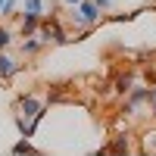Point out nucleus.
<instances>
[{
  "mask_svg": "<svg viewBox=\"0 0 156 156\" xmlns=\"http://www.w3.org/2000/svg\"><path fill=\"white\" fill-rule=\"evenodd\" d=\"M37 37L44 41V47H66V44H72V34H69V28L62 25V19L56 12H44L41 16Z\"/></svg>",
  "mask_w": 156,
  "mask_h": 156,
  "instance_id": "obj_1",
  "label": "nucleus"
},
{
  "mask_svg": "<svg viewBox=\"0 0 156 156\" xmlns=\"http://www.w3.org/2000/svg\"><path fill=\"white\" fill-rule=\"evenodd\" d=\"M103 19H106V16H103V9L94 3V0H81V3L69 6V12H66V22L75 25L78 31H81V28H97Z\"/></svg>",
  "mask_w": 156,
  "mask_h": 156,
  "instance_id": "obj_2",
  "label": "nucleus"
},
{
  "mask_svg": "<svg viewBox=\"0 0 156 156\" xmlns=\"http://www.w3.org/2000/svg\"><path fill=\"white\" fill-rule=\"evenodd\" d=\"M44 109H50L47 103H44V97L31 94V90H25V94H19L16 100H12V115H25V119H31V115L44 112Z\"/></svg>",
  "mask_w": 156,
  "mask_h": 156,
  "instance_id": "obj_3",
  "label": "nucleus"
},
{
  "mask_svg": "<svg viewBox=\"0 0 156 156\" xmlns=\"http://www.w3.org/2000/svg\"><path fill=\"white\" fill-rule=\"evenodd\" d=\"M97 153H115V156H125V153H137V140L134 131H115L106 144H103Z\"/></svg>",
  "mask_w": 156,
  "mask_h": 156,
  "instance_id": "obj_4",
  "label": "nucleus"
},
{
  "mask_svg": "<svg viewBox=\"0 0 156 156\" xmlns=\"http://www.w3.org/2000/svg\"><path fill=\"white\" fill-rule=\"evenodd\" d=\"M19 72H25V62H16L6 50H0V84H9Z\"/></svg>",
  "mask_w": 156,
  "mask_h": 156,
  "instance_id": "obj_5",
  "label": "nucleus"
},
{
  "mask_svg": "<svg viewBox=\"0 0 156 156\" xmlns=\"http://www.w3.org/2000/svg\"><path fill=\"white\" fill-rule=\"evenodd\" d=\"M134 81H137V72H131V69H125V72H119V75L112 78V84H109V94L122 100V97L128 94V90H131V84H134Z\"/></svg>",
  "mask_w": 156,
  "mask_h": 156,
  "instance_id": "obj_6",
  "label": "nucleus"
},
{
  "mask_svg": "<svg viewBox=\"0 0 156 156\" xmlns=\"http://www.w3.org/2000/svg\"><path fill=\"white\" fill-rule=\"evenodd\" d=\"M134 140H137V153H144V156H156V125L140 128V131L134 134Z\"/></svg>",
  "mask_w": 156,
  "mask_h": 156,
  "instance_id": "obj_7",
  "label": "nucleus"
},
{
  "mask_svg": "<svg viewBox=\"0 0 156 156\" xmlns=\"http://www.w3.org/2000/svg\"><path fill=\"white\" fill-rule=\"evenodd\" d=\"M37 28H41V16L37 12H19V25H16V34L19 37H31V34H37Z\"/></svg>",
  "mask_w": 156,
  "mask_h": 156,
  "instance_id": "obj_8",
  "label": "nucleus"
},
{
  "mask_svg": "<svg viewBox=\"0 0 156 156\" xmlns=\"http://www.w3.org/2000/svg\"><path fill=\"white\" fill-rule=\"evenodd\" d=\"M125 100H128V103H134L137 109H140V106H147V100H150V84L137 78V81L131 84V90L125 94Z\"/></svg>",
  "mask_w": 156,
  "mask_h": 156,
  "instance_id": "obj_9",
  "label": "nucleus"
},
{
  "mask_svg": "<svg viewBox=\"0 0 156 156\" xmlns=\"http://www.w3.org/2000/svg\"><path fill=\"white\" fill-rule=\"evenodd\" d=\"M9 153H12V156H41L44 150H41V147H34V144H31V137H19L16 144L9 147Z\"/></svg>",
  "mask_w": 156,
  "mask_h": 156,
  "instance_id": "obj_10",
  "label": "nucleus"
},
{
  "mask_svg": "<svg viewBox=\"0 0 156 156\" xmlns=\"http://www.w3.org/2000/svg\"><path fill=\"white\" fill-rule=\"evenodd\" d=\"M41 50H44V41H41L37 34L22 37V44H19V53H22V56H28V59H34L37 53H41Z\"/></svg>",
  "mask_w": 156,
  "mask_h": 156,
  "instance_id": "obj_11",
  "label": "nucleus"
},
{
  "mask_svg": "<svg viewBox=\"0 0 156 156\" xmlns=\"http://www.w3.org/2000/svg\"><path fill=\"white\" fill-rule=\"evenodd\" d=\"M22 9V0H3V6H0V19H16Z\"/></svg>",
  "mask_w": 156,
  "mask_h": 156,
  "instance_id": "obj_12",
  "label": "nucleus"
},
{
  "mask_svg": "<svg viewBox=\"0 0 156 156\" xmlns=\"http://www.w3.org/2000/svg\"><path fill=\"white\" fill-rule=\"evenodd\" d=\"M22 9H25V12H37V16H44V12H47V0H22Z\"/></svg>",
  "mask_w": 156,
  "mask_h": 156,
  "instance_id": "obj_13",
  "label": "nucleus"
},
{
  "mask_svg": "<svg viewBox=\"0 0 156 156\" xmlns=\"http://www.w3.org/2000/svg\"><path fill=\"white\" fill-rule=\"evenodd\" d=\"M12 37H16V31H12L9 25H6V22H0V50H9Z\"/></svg>",
  "mask_w": 156,
  "mask_h": 156,
  "instance_id": "obj_14",
  "label": "nucleus"
},
{
  "mask_svg": "<svg viewBox=\"0 0 156 156\" xmlns=\"http://www.w3.org/2000/svg\"><path fill=\"white\" fill-rule=\"evenodd\" d=\"M147 109H150V122L156 125V84H150V100H147Z\"/></svg>",
  "mask_w": 156,
  "mask_h": 156,
  "instance_id": "obj_15",
  "label": "nucleus"
},
{
  "mask_svg": "<svg viewBox=\"0 0 156 156\" xmlns=\"http://www.w3.org/2000/svg\"><path fill=\"white\" fill-rule=\"evenodd\" d=\"M112 22H131L134 16H131V12H115V16H109Z\"/></svg>",
  "mask_w": 156,
  "mask_h": 156,
  "instance_id": "obj_16",
  "label": "nucleus"
},
{
  "mask_svg": "<svg viewBox=\"0 0 156 156\" xmlns=\"http://www.w3.org/2000/svg\"><path fill=\"white\" fill-rule=\"evenodd\" d=\"M94 3H97L103 12H106V9H112V0H94Z\"/></svg>",
  "mask_w": 156,
  "mask_h": 156,
  "instance_id": "obj_17",
  "label": "nucleus"
},
{
  "mask_svg": "<svg viewBox=\"0 0 156 156\" xmlns=\"http://www.w3.org/2000/svg\"><path fill=\"white\" fill-rule=\"evenodd\" d=\"M62 3H66V6H75V3H81V0H62Z\"/></svg>",
  "mask_w": 156,
  "mask_h": 156,
  "instance_id": "obj_18",
  "label": "nucleus"
},
{
  "mask_svg": "<svg viewBox=\"0 0 156 156\" xmlns=\"http://www.w3.org/2000/svg\"><path fill=\"white\" fill-rule=\"evenodd\" d=\"M0 6H3V0H0Z\"/></svg>",
  "mask_w": 156,
  "mask_h": 156,
  "instance_id": "obj_19",
  "label": "nucleus"
}]
</instances>
